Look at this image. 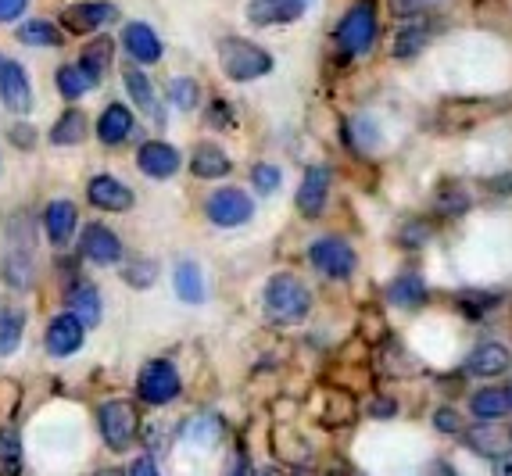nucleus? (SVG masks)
Masks as SVG:
<instances>
[{
	"instance_id": "f257e3e1",
	"label": "nucleus",
	"mask_w": 512,
	"mask_h": 476,
	"mask_svg": "<svg viewBox=\"0 0 512 476\" xmlns=\"http://www.w3.org/2000/svg\"><path fill=\"white\" fill-rule=\"evenodd\" d=\"M262 312L276 326H298L312 315V290L291 276V272H276L269 276L262 290Z\"/></svg>"
},
{
	"instance_id": "f03ea898",
	"label": "nucleus",
	"mask_w": 512,
	"mask_h": 476,
	"mask_svg": "<svg viewBox=\"0 0 512 476\" xmlns=\"http://www.w3.org/2000/svg\"><path fill=\"white\" fill-rule=\"evenodd\" d=\"M376 36H380V15L373 0H355L333 29V43L341 58H366L376 47Z\"/></svg>"
},
{
	"instance_id": "7ed1b4c3",
	"label": "nucleus",
	"mask_w": 512,
	"mask_h": 476,
	"mask_svg": "<svg viewBox=\"0 0 512 476\" xmlns=\"http://www.w3.org/2000/svg\"><path fill=\"white\" fill-rule=\"evenodd\" d=\"M219 68L230 83H255V79H262V76L273 72L276 61L265 47L244 40V36H222L219 40Z\"/></svg>"
},
{
	"instance_id": "20e7f679",
	"label": "nucleus",
	"mask_w": 512,
	"mask_h": 476,
	"mask_svg": "<svg viewBox=\"0 0 512 476\" xmlns=\"http://www.w3.org/2000/svg\"><path fill=\"white\" fill-rule=\"evenodd\" d=\"M97 426H101V437L111 451H129L140 437L137 405L126 398L104 401V405L97 408Z\"/></svg>"
},
{
	"instance_id": "39448f33",
	"label": "nucleus",
	"mask_w": 512,
	"mask_h": 476,
	"mask_svg": "<svg viewBox=\"0 0 512 476\" xmlns=\"http://www.w3.org/2000/svg\"><path fill=\"white\" fill-rule=\"evenodd\" d=\"M308 262H312V269H316L319 276L337 280V283L351 280L355 269H359V255H355V247H351L344 237H333V233H326V237H319V240L308 244Z\"/></svg>"
},
{
	"instance_id": "423d86ee",
	"label": "nucleus",
	"mask_w": 512,
	"mask_h": 476,
	"mask_svg": "<svg viewBox=\"0 0 512 476\" xmlns=\"http://www.w3.org/2000/svg\"><path fill=\"white\" fill-rule=\"evenodd\" d=\"M183 391V380H180V369L172 366L169 358H151L137 376V398L144 405H172V401L180 398Z\"/></svg>"
},
{
	"instance_id": "0eeeda50",
	"label": "nucleus",
	"mask_w": 512,
	"mask_h": 476,
	"mask_svg": "<svg viewBox=\"0 0 512 476\" xmlns=\"http://www.w3.org/2000/svg\"><path fill=\"white\" fill-rule=\"evenodd\" d=\"M205 215L219 230H237L255 219V197H248L240 187H222L205 201Z\"/></svg>"
},
{
	"instance_id": "6e6552de",
	"label": "nucleus",
	"mask_w": 512,
	"mask_h": 476,
	"mask_svg": "<svg viewBox=\"0 0 512 476\" xmlns=\"http://www.w3.org/2000/svg\"><path fill=\"white\" fill-rule=\"evenodd\" d=\"M437 36V18L427 15V11H419V15H409L402 26L394 29V40H391V58L394 61H412L419 54L427 51L430 43Z\"/></svg>"
},
{
	"instance_id": "1a4fd4ad",
	"label": "nucleus",
	"mask_w": 512,
	"mask_h": 476,
	"mask_svg": "<svg viewBox=\"0 0 512 476\" xmlns=\"http://www.w3.org/2000/svg\"><path fill=\"white\" fill-rule=\"evenodd\" d=\"M512 369V351L502 340H480L477 348H470V355L462 358V373L477 376V380H495Z\"/></svg>"
},
{
	"instance_id": "9d476101",
	"label": "nucleus",
	"mask_w": 512,
	"mask_h": 476,
	"mask_svg": "<svg viewBox=\"0 0 512 476\" xmlns=\"http://www.w3.org/2000/svg\"><path fill=\"white\" fill-rule=\"evenodd\" d=\"M79 255L94 265H119L122 262V240L101 226V222H86L79 233Z\"/></svg>"
},
{
	"instance_id": "9b49d317",
	"label": "nucleus",
	"mask_w": 512,
	"mask_h": 476,
	"mask_svg": "<svg viewBox=\"0 0 512 476\" xmlns=\"http://www.w3.org/2000/svg\"><path fill=\"white\" fill-rule=\"evenodd\" d=\"M119 18V8L108 0H83V4H69L61 11V26L72 33H97V29L111 26Z\"/></svg>"
},
{
	"instance_id": "f8f14e48",
	"label": "nucleus",
	"mask_w": 512,
	"mask_h": 476,
	"mask_svg": "<svg viewBox=\"0 0 512 476\" xmlns=\"http://www.w3.org/2000/svg\"><path fill=\"white\" fill-rule=\"evenodd\" d=\"M330 183H333V172L326 165H312V169L301 176V187H298V212L305 219H319L326 212V201H330Z\"/></svg>"
},
{
	"instance_id": "ddd939ff",
	"label": "nucleus",
	"mask_w": 512,
	"mask_h": 476,
	"mask_svg": "<svg viewBox=\"0 0 512 476\" xmlns=\"http://www.w3.org/2000/svg\"><path fill=\"white\" fill-rule=\"evenodd\" d=\"M0 101L11 115H26L33 111V83H29V72L18 61H4V72H0Z\"/></svg>"
},
{
	"instance_id": "4468645a",
	"label": "nucleus",
	"mask_w": 512,
	"mask_h": 476,
	"mask_svg": "<svg viewBox=\"0 0 512 476\" xmlns=\"http://www.w3.org/2000/svg\"><path fill=\"white\" fill-rule=\"evenodd\" d=\"M308 0H251L248 4V22L258 29H273V26H291L305 15Z\"/></svg>"
},
{
	"instance_id": "2eb2a0df",
	"label": "nucleus",
	"mask_w": 512,
	"mask_h": 476,
	"mask_svg": "<svg viewBox=\"0 0 512 476\" xmlns=\"http://www.w3.org/2000/svg\"><path fill=\"white\" fill-rule=\"evenodd\" d=\"M83 337H86V326L79 323L72 312L54 315L51 323H47V333H43V340H47V351H51L54 358L76 355V351L83 348Z\"/></svg>"
},
{
	"instance_id": "dca6fc26",
	"label": "nucleus",
	"mask_w": 512,
	"mask_h": 476,
	"mask_svg": "<svg viewBox=\"0 0 512 476\" xmlns=\"http://www.w3.org/2000/svg\"><path fill=\"white\" fill-rule=\"evenodd\" d=\"M137 165L147 179H172L180 172L183 158H180V151L172 144H165V140H147L137 151Z\"/></svg>"
},
{
	"instance_id": "f3484780",
	"label": "nucleus",
	"mask_w": 512,
	"mask_h": 476,
	"mask_svg": "<svg viewBox=\"0 0 512 476\" xmlns=\"http://www.w3.org/2000/svg\"><path fill=\"white\" fill-rule=\"evenodd\" d=\"M86 201L101 208V212H129L133 208V190L115 176H94L90 179V187H86Z\"/></svg>"
},
{
	"instance_id": "a211bd4d",
	"label": "nucleus",
	"mask_w": 512,
	"mask_h": 476,
	"mask_svg": "<svg viewBox=\"0 0 512 476\" xmlns=\"http://www.w3.org/2000/svg\"><path fill=\"white\" fill-rule=\"evenodd\" d=\"M76 226H79V208L72 201H51L47 204V212H43V233L51 240L54 247H65L72 237H76Z\"/></svg>"
},
{
	"instance_id": "6ab92c4d",
	"label": "nucleus",
	"mask_w": 512,
	"mask_h": 476,
	"mask_svg": "<svg viewBox=\"0 0 512 476\" xmlns=\"http://www.w3.org/2000/svg\"><path fill=\"white\" fill-rule=\"evenodd\" d=\"M122 47H126V54L137 61V65L162 61V40H158V33H154L147 22H129V26L122 29Z\"/></svg>"
},
{
	"instance_id": "aec40b11",
	"label": "nucleus",
	"mask_w": 512,
	"mask_h": 476,
	"mask_svg": "<svg viewBox=\"0 0 512 476\" xmlns=\"http://www.w3.org/2000/svg\"><path fill=\"white\" fill-rule=\"evenodd\" d=\"M133 129H137L133 111H129L126 104H119V101H111L108 108L101 111V119H97V136H101L104 147L126 144L129 136H133Z\"/></svg>"
},
{
	"instance_id": "412c9836",
	"label": "nucleus",
	"mask_w": 512,
	"mask_h": 476,
	"mask_svg": "<svg viewBox=\"0 0 512 476\" xmlns=\"http://www.w3.org/2000/svg\"><path fill=\"white\" fill-rule=\"evenodd\" d=\"M470 412L480 423H495L512 412V387H480L470 398Z\"/></svg>"
},
{
	"instance_id": "4be33fe9",
	"label": "nucleus",
	"mask_w": 512,
	"mask_h": 476,
	"mask_svg": "<svg viewBox=\"0 0 512 476\" xmlns=\"http://www.w3.org/2000/svg\"><path fill=\"white\" fill-rule=\"evenodd\" d=\"M65 305H69V312L76 315L83 326H97L101 323V290L94 287V283H86V280H76V287L69 290V298H65Z\"/></svg>"
},
{
	"instance_id": "5701e85b",
	"label": "nucleus",
	"mask_w": 512,
	"mask_h": 476,
	"mask_svg": "<svg viewBox=\"0 0 512 476\" xmlns=\"http://www.w3.org/2000/svg\"><path fill=\"white\" fill-rule=\"evenodd\" d=\"M86 133H90V119H86L83 108H65L58 115V122L51 126V144L54 147H79L86 140Z\"/></svg>"
},
{
	"instance_id": "b1692460",
	"label": "nucleus",
	"mask_w": 512,
	"mask_h": 476,
	"mask_svg": "<svg viewBox=\"0 0 512 476\" xmlns=\"http://www.w3.org/2000/svg\"><path fill=\"white\" fill-rule=\"evenodd\" d=\"M190 172L197 179H222L233 172V162L219 144H197L194 154H190Z\"/></svg>"
},
{
	"instance_id": "393cba45",
	"label": "nucleus",
	"mask_w": 512,
	"mask_h": 476,
	"mask_svg": "<svg viewBox=\"0 0 512 476\" xmlns=\"http://www.w3.org/2000/svg\"><path fill=\"white\" fill-rule=\"evenodd\" d=\"M0 276L11 290H29L36 280L33 272V251H18V247H8L4 258H0Z\"/></svg>"
},
{
	"instance_id": "a878e982",
	"label": "nucleus",
	"mask_w": 512,
	"mask_h": 476,
	"mask_svg": "<svg viewBox=\"0 0 512 476\" xmlns=\"http://www.w3.org/2000/svg\"><path fill=\"white\" fill-rule=\"evenodd\" d=\"M122 79H126V90H129V97H133V104H137L140 111H144L147 119H154V122H165V115H162V104H158V97H154V86H151V79L140 72V68H133L129 65L126 72H122Z\"/></svg>"
},
{
	"instance_id": "bb28decb",
	"label": "nucleus",
	"mask_w": 512,
	"mask_h": 476,
	"mask_svg": "<svg viewBox=\"0 0 512 476\" xmlns=\"http://www.w3.org/2000/svg\"><path fill=\"white\" fill-rule=\"evenodd\" d=\"M427 298H430V287L419 272H402V276L387 287V301L398 308H419V305H427Z\"/></svg>"
},
{
	"instance_id": "cd10ccee",
	"label": "nucleus",
	"mask_w": 512,
	"mask_h": 476,
	"mask_svg": "<svg viewBox=\"0 0 512 476\" xmlns=\"http://www.w3.org/2000/svg\"><path fill=\"white\" fill-rule=\"evenodd\" d=\"M172 287H176L180 301H187V305H201V301L208 298L205 272H201V265L197 262H190V258L176 265V272H172Z\"/></svg>"
},
{
	"instance_id": "c85d7f7f",
	"label": "nucleus",
	"mask_w": 512,
	"mask_h": 476,
	"mask_svg": "<svg viewBox=\"0 0 512 476\" xmlns=\"http://www.w3.org/2000/svg\"><path fill=\"white\" fill-rule=\"evenodd\" d=\"M22 333H26V308L0 301V358L15 355L18 344H22Z\"/></svg>"
},
{
	"instance_id": "c756f323",
	"label": "nucleus",
	"mask_w": 512,
	"mask_h": 476,
	"mask_svg": "<svg viewBox=\"0 0 512 476\" xmlns=\"http://www.w3.org/2000/svg\"><path fill=\"white\" fill-rule=\"evenodd\" d=\"M180 437H183V444H190V448H215L222 437V419L212 416V412H201V416L183 423Z\"/></svg>"
},
{
	"instance_id": "7c9ffc66",
	"label": "nucleus",
	"mask_w": 512,
	"mask_h": 476,
	"mask_svg": "<svg viewBox=\"0 0 512 476\" xmlns=\"http://www.w3.org/2000/svg\"><path fill=\"white\" fill-rule=\"evenodd\" d=\"M54 86H58V94L65 97V101H79V97H86L94 90L97 79L90 76L83 65H61L58 76H54Z\"/></svg>"
},
{
	"instance_id": "2f4dec72",
	"label": "nucleus",
	"mask_w": 512,
	"mask_h": 476,
	"mask_svg": "<svg viewBox=\"0 0 512 476\" xmlns=\"http://www.w3.org/2000/svg\"><path fill=\"white\" fill-rule=\"evenodd\" d=\"M18 43H26V47H61L65 43V36H61V29L54 26V22H47V18H29V22H22V26L15 29Z\"/></svg>"
},
{
	"instance_id": "473e14b6",
	"label": "nucleus",
	"mask_w": 512,
	"mask_h": 476,
	"mask_svg": "<svg viewBox=\"0 0 512 476\" xmlns=\"http://www.w3.org/2000/svg\"><path fill=\"white\" fill-rule=\"evenodd\" d=\"M455 305H459V312L466 315V319H487V315L502 305V294H495V290H480V287L459 290Z\"/></svg>"
},
{
	"instance_id": "72a5a7b5",
	"label": "nucleus",
	"mask_w": 512,
	"mask_h": 476,
	"mask_svg": "<svg viewBox=\"0 0 512 476\" xmlns=\"http://www.w3.org/2000/svg\"><path fill=\"white\" fill-rule=\"evenodd\" d=\"M111 54H115V40H111V36H94V40L83 47V58H79V65H83L86 72L101 83V76L111 68Z\"/></svg>"
},
{
	"instance_id": "f704fd0d",
	"label": "nucleus",
	"mask_w": 512,
	"mask_h": 476,
	"mask_svg": "<svg viewBox=\"0 0 512 476\" xmlns=\"http://www.w3.org/2000/svg\"><path fill=\"white\" fill-rule=\"evenodd\" d=\"M344 133H348V144L362 154H369L373 147H380V126H376L373 115H355Z\"/></svg>"
},
{
	"instance_id": "c9c22d12",
	"label": "nucleus",
	"mask_w": 512,
	"mask_h": 476,
	"mask_svg": "<svg viewBox=\"0 0 512 476\" xmlns=\"http://www.w3.org/2000/svg\"><path fill=\"white\" fill-rule=\"evenodd\" d=\"M158 280V262L154 258H129L122 265V283H129L133 290H147Z\"/></svg>"
},
{
	"instance_id": "e433bc0d",
	"label": "nucleus",
	"mask_w": 512,
	"mask_h": 476,
	"mask_svg": "<svg viewBox=\"0 0 512 476\" xmlns=\"http://www.w3.org/2000/svg\"><path fill=\"white\" fill-rule=\"evenodd\" d=\"M169 101L176 111H197V104H201V83L190 76H176L169 83Z\"/></svg>"
},
{
	"instance_id": "4c0bfd02",
	"label": "nucleus",
	"mask_w": 512,
	"mask_h": 476,
	"mask_svg": "<svg viewBox=\"0 0 512 476\" xmlns=\"http://www.w3.org/2000/svg\"><path fill=\"white\" fill-rule=\"evenodd\" d=\"M22 473V437L15 430H0V476Z\"/></svg>"
},
{
	"instance_id": "58836bf2",
	"label": "nucleus",
	"mask_w": 512,
	"mask_h": 476,
	"mask_svg": "<svg viewBox=\"0 0 512 476\" xmlns=\"http://www.w3.org/2000/svg\"><path fill=\"white\" fill-rule=\"evenodd\" d=\"M470 204H473V197L466 194V190L448 183V187L441 190V197H437V212H441L444 219H459V215L470 212Z\"/></svg>"
},
{
	"instance_id": "ea45409f",
	"label": "nucleus",
	"mask_w": 512,
	"mask_h": 476,
	"mask_svg": "<svg viewBox=\"0 0 512 476\" xmlns=\"http://www.w3.org/2000/svg\"><path fill=\"white\" fill-rule=\"evenodd\" d=\"M251 183H255L258 194L269 197V194H276V190H280L283 172L276 169V165H269V162H258L255 169H251Z\"/></svg>"
},
{
	"instance_id": "a19ab883",
	"label": "nucleus",
	"mask_w": 512,
	"mask_h": 476,
	"mask_svg": "<svg viewBox=\"0 0 512 476\" xmlns=\"http://www.w3.org/2000/svg\"><path fill=\"white\" fill-rule=\"evenodd\" d=\"M434 426L441 430V434L459 437L462 434V416L455 412V408H437V412H434Z\"/></svg>"
},
{
	"instance_id": "79ce46f5",
	"label": "nucleus",
	"mask_w": 512,
	"mask_h": 476,
	"mask_svg": "<svg viewBox=\"0 0 512 476\" xmlns=\"http://www.w3.org/2000/svg\"><path fill=\"white\" fill-rule=\"evenodd\" d=\"M8 136H11V144L22 147V151H26V147L33 151V147H36V129L26 126V122H15V126L8 129Z\"/></svg>"
},
{
	"instance_id": "37998d69",
	"label": "nucleus",
	"mask_w": 512,
	"mask_h": 476,
	"mask_svg": "<svg viewBox=\"0 0 512 476\" xmlns=\"http://www.w3.org/2000/svg\"><path fill=\"white\" fill-rule=\"evenodd\" d=\"M233 122V108L226 101H212V108H208V126L215 129H226Z\"/></svg>"
},
{
	"instance_id": "c03bdc74",
	"label": "nucleus",
	"mask_w": 512,
	"mask_h": 476,
	"mask_svg": "<svg viewBox=\"0 0 512 476\" xmlns=\"http://www.w3.org/2000/svg\"><path fill=\"white\" fill-rule=\"evenodd\" d=\"M26 4L29 0H0V22H18L26 15Z\"/></svg>"
},
{
	"instance_id": "a18cd8bd",
	"label": "nucleus",
	"mask_w": 512,
	"mask_h": 476,
	"mask_svg": "<svg viewBox=\"0 0 512 476\" xmlns=\"http://www.w3.org/2000/svg\"><path fill=\"white\" fill-rule=\"evenodd\" d=\"M427 237H430V226H427V222H419V230H412V222H409V230H402V244H409V247L427 244Z\"/></svg>"
},
{
	"instance_id": "49530a36",
	"label": "nucleus",
	"mask_w": 512,
	"mask_h": 476,
	"mask_svg": "<svg viewBox=\"0 0 512 476\" xmlns=\"http://www.w3.org/2000/svg\"><path fill=\"white\" fill-rule=\"evenodd\" d=\"M126 476H162V473H158V466H154L151 455H140V459L133 462V466H129Z\"/></svg>"
},
{
	"instance_id": "de8ad7c7",
	"label": "nucleus",
	"mask_w": 512,
	"mask_h": 476,
	"mask_svg": "<svg viewBox=\"0 0 512 476\" xmlns=\"http://www.w3.org/2000/svg\"><path fill=\"white\" fill-rule=\"evenodd\" d=\"M495 476H512V451H502L495 459Z\"/></svg>"
},
{
	"instance_id": "09e8293b",
	"label": "nucleus",
	"mask_w": 512,
	"mask_h": 476,
	"mask_svg": "<svg viewBox=\"0 0 512 476\" xmlns=\"http://www.w3.org/2000/svg\"><path fill=\"white\" fill-rule=\"evenodd\" d=\"M373 416H394V401H376Z\"/></svg>"
},
{
	"instance_id": "8fccbe9b",
	"label": "nucleus",
	"mask_w": 512,
	"mask_h": 476,
	"mask_svg": "<svg viewBox=\"0 0 512 476\" xmlns=\"http://www.w3.org/2000/svg\"><path fill=\"white\" fill-rule=\"evenodd\" d=\"M97 476H126V473H119V469H101Z\"/></svg>"
},
{
	"instance_id": "3c124183",
	"label": "nucleus",
	"mask_w": 512,
	"mask_h": 476,
	"mask_svg": "<svg viewBox=\"0 0 512 476\" xmlns=\"http://www.w3.org/2000/svg\"><path fill=\"white\" fill-rule=\"evenodd\" d=\"M0 72H4V54H0Z\"/></svg>"
},
{
	"instance_id": "603ef678",
	"label": "nucleus",
	"mask_w": 512,
	"mask_h": 476,
	"mask_svg": "<svg viewBox=\"0 0 512 476\" xmlns=\"http://www.w3.org/2000/svg\"><path fill=\"white\" fill-rule=\"evenodd\" d=\"M423 4H427V0H423Z\"/></svg>"
},
{
	"instance_id": "864d4df0",
	"label": "nucleus",
	"mask_w": 512,
	"mask_h": 476,
	"mask_svg": "<svg viewBox=\"0 0 512 476\" xmlns=\"http://www.w3.org/2000/svg\"><path fill=\"white\" fill-rule=\"evenodd\" d=\"M0 165H4V162H0Z\"/></svg>"
}]
</instances>
